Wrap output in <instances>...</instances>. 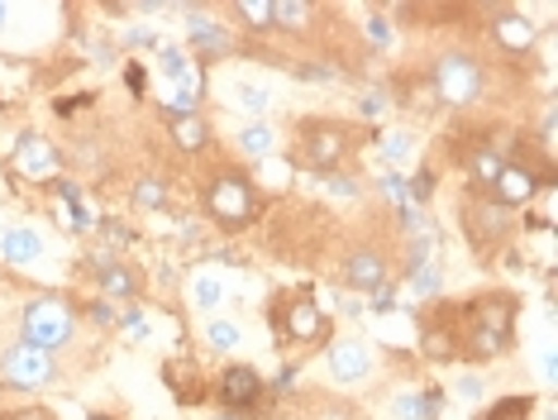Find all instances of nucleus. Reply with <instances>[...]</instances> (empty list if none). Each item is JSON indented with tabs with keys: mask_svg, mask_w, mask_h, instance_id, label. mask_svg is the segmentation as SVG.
Wrapping results in <instances>:
<instances>
[{
	"mask_svg": "<svg viewBox=\"0 0 558 420\" xmlns=\"http://www.w3.org/2000/svg\"><path fill=\"white\" fill-rule=\"evenodd\" d=\"M363 139L367 134L359 130V124H349V120L306 115V120L296 124V148H291V158H301L315 172H344V163L359 153Z\"/></svg>",
	"mask_w": 558,
	"mask_h": 420,
	"instance_id": "7ed1b4c3",
	"label": "nucleus"
},
{
	"mask_svg": "<svg viewBox=\"0 0 558 420\" xmlns=\"http://www.w3.org/2000/svg\"><path fill=\"white\" fill-rule=\"evenodd\" d=\"M492 38H497L506 53H530L535 48V20H525L520 10H497L492 15Z\"/></svg>",
	"mask_w": 558,
	"mask_h": 420,
	"instance_id": "2eb2a0df",
	"label": "nucleus"
},
{
	"mask_svg": "<svg viewBox=\"0 0 558 420\" xmlns=\"http://www.w3.org/2000/svg\"><path fill=\"white\" fill-rule=\"evenodd\" d=\"M329 191H335V196H359V182H353V177H329Z\"/></svg>",
	"mask_w": 558,
	"mask_h": 420,
	"instance_id": "2f4dec72",
	"label": "nucleus"
},
{
	"mask_svg": "<svg viewBox=\"0 0 558 420\" xmlns=\"http://www.w3.org/2000/svg\"><path fill=\"white\" fill-rule=\"evenodd\" d=\"M15 168H24V172H34V177H48L58 168V153H53V144H48L44 134H20V144H15Z\"/></svg>",
	"mask_w": 558,
	"mask_h": 420,
	"instance_id": "dca6fc26",
	"label": "nucleus"
},
{
	"mask_svg": "<svg viewBox=\"0 0 558 420\" xmlns=\"http://www.w3.org/2000/svg\"><path fill=\"white\" fill-rule=\"evenodd\" d=\"M172 144L182 148V153H206L210 148V124H206V115H177L172 120Z\"/></svg>",
	"mask_w": 558,
	"mask_h": 420,
	"instance_id": "a211bd4d",
	"label": "nucleus"
},
{
	"mask_svg": "<svg viewBox=\"0 0 558 420\" xmlns=\"http://www.w3.org/2000/svg\"><path fill=\"white\" fill-rule=\"evenodd\" d=\"M506 163H511V158H501L492 144H477L473 153H468V182H473L477 196H487V187L497 182V172L506 168Z\"/></svg>",
	"mask_w": 558,
	"mask_h": 420,
	"instance_id": "f3484780",
	"label": "nucleus"
},
{
	"mask_svg": "<svg viewBox=\"0 0 558 420\" xmlns=\"http://www.w3.org/2000/svg\"><path fill=\"white\" fill-rule=\"evenodd\" d=\"M92 420H120V416H92Z\"/></svg>",
	"mask_w": 558,
	"mask_h": 420,
	"instance_id": "a19ab883",
	"label": "nucleus"
},
{
	"mask_svg": "<svg viewBox=\"0 0 558 420\" xmlns=\"http://www.w3.org/2000/svg\"><path fill=\"white\" fill-rule=\"evenodd\" d=\"M383 153H387V158H405V153H411V139H405V134L387 139V144H383Z\"/></svg>",
	"mask_w": 558,
	"mask_h": 420,
	"instance_id": "473e14b6",
	"label": "nucleus"
},
{
	"mask_svg": "<svg viewBox=\"0 0 558 420\" xmlns=\"http://www.w3.org/2000/svg\"><path fill=\"white\" fill-rule=\"evenodd\" d=\"M77 305L62 301V297H34L29 305L20 311V339L34 344L44 353H58L77 339Z\"/></svg>",
	"mask_w": 558,
	"mask_h": 420,
	"instance_id": "20e7f679",
	"label": "nucleus"
},
{
	"mask_svg": "<svg viewBox=\"0 0 558 420\" xmlns=\"http://www.w3.org/2000/svg\"><path fill=\"white\" fill-rule=\"evenodd\" d=\"M0 253H5L10 263H34L44 253V239L34 235V229L15 225V229H5V235H0Z\"/></svg>",
	"mask_w": 558,
	"mask_h": 420,
	"instance_id": "6ab92c4d",
	"label": "nucleus"
},
{
	"mask_svg": "<svg viewBox=\"0 0 558 420\" xmlns=\"http://www.w3.org/2000/svg\"><path fill=\"white\" fill-rule=\"evenodd\" d=\"M439 283H444V267H439V259H429V263H421V267H411V297H415V301L435 297Z\"/></svg>",
	"mask_w": 558,
	"mask_h": 420,
	"instance_id": "5701e85b",
	"label": "nucleus"
},
{
	"mask_svg": "<svg viewBox=\"0 0 558 420\" xmlns=\"http://www.w3.org/2000/svg\"><path fill=\"white\" fill-rule=\"evenodd\" d=\"M86 321H96V325H116V305H110V301H92V305H86Z\"/></svg>",
	"mask_w": 558,
	"mask_h": 420,
	"instance_id": "c756f323",
	"label": "nucleus"
},
{
	"mask_svg": "<svg viewBox=\"0 0 558 420\" xmlns=\"http://www.w3.org/2000/svg\"><path fill=\"white\" fill-rule=\"evenodd\" d=\"M383 106H387L383 96H363V115H383Z\"/></svg>",
	"mask_w": 558,
	"mask_h": 420,
	"instance_id": "c9c22d12",
	"label": "nucleus"
},
{
	"mask_svg": "<svg viewBox=\"0 0 558 420\" xmlns=\"http://www.w3.org/2000/svg\"><path fill=\"white\" fill-rule=\"evenodd\" d=\"M215 420H248V416H239V411H225V416H215Z\"/></svg>",
	"mask_w": 558,
	"mask_h": 420,
	"instance_id": "58836bf2",
	"label": "nucleus"
},
{
	"mask_svg": "<svg viewBox=\"0 0 558 420\" xmlns=\"http://www.w3.org/2000/svg\"><path fill=\"white\" fill-rule=\"evenodd\" d=\"M201 211H206V220L215 229L239 235V229H248L263 215V191L244 168L230 163V168H215L206 182H201Z\"/></svg>",
	"mask_w": 558,
	"mask_h": 420,
	"instance_id": "f03ea898",
	"label": "nucleus"
},
{
	"mask_svg": "<svg viewBox=\"0 0 558 420\" xmlns=\"http://www.w3.org/2000/svg\"><path fill=\"white\" fill-rule=\"evenodd\" d=\"M215 397H220L225 411H239V416H244L248 406L263 401V377H258V368L230 363V368L220 373V387H215Z\"/></svg>",
	"mask_w": 558,
	"mask_h": 420,
	"instance_id": "f8f14e48",
	"label": "nucleus"
},
{
	"mask_svg": "<svg viewBox=\"0 0 558 420\" xmlns=\"http://www.w3.org/2000/svg\"><path fill=\"white\" fill-rule=\"evenodd\" d=\"M367 38H373V44H377V48H383V44H387V24H383V20H377V15H373V20H367Z\"/></svg>",
	"mask_w": 558,
	"mask_h": 420,
	"instance_id": "72a5a7b5",
	"label": "nucleus"
},
{
	"mask_svg": "<svg viewBox=\"0 0 558 420\" xmlns=\"http://www.w3.org/2000/svg\"><path fill=\"white\" fill-rule=\"evenodd\" d=\"M511 325H515V297L511 291H487V297L459 305V335H463L459 359H468V363L501 359L515 339Z\"/></svg>",
	"mask_w": 558,
	"mask_h": 420,
	"instance_id": "f257e3e1",
	"label": "nucleus"
},
{
	"mask_svg": "<svg viewBox=\"0 0 558 420\" xmlns=\"http://www.w3.org/2000/svg\"><path fill=\"white\" fill-rule=\"evenodd\" d=\"M268 315H272V325H277V339L296 344V349H306V344H320L329 335V315L315 305L311 291H287V297H277Z\"/></svg>",
	"mask_w": 558,
	"mask_h": 420,
	"instance_id": "423d86ee",
	"label": "nucleus"
},
{
	"mask_svg": "<svg viewBox=\"0 0 558 420\" xmlns=\"http://www.w3.org/2000/svg\"><path fill=\"white\" fill-rule=\"evenodd\" d=\"M48 382H58V359L34 344H5L0 349V387H15V392H39Z\"/></svg>",
	"mask_w": 558,
	"mask_h": 420,
	"instance_id": "6e6552de",
	"label": "nucleus"
},
{
	"mask_svg": "<svg viewBox=\"0 0 558 420\" xmlns=\"http://www.w3.org/2000/svg\"><path fill=\"white\" fill-rule=\"evenodd\" d=\"M5 15H10V5H5V0H0V29H5Z\"/></svg>",
	"mask_w": 558,
	"mask_h": 420,
	"instance_id": "ea45409f",
	"label": "nucleus"
},
{
	"mask_svg": "<svg viewBox=\"0 0 558 420\" xmlns=\"http://www.w3.org/2000/svg\"><path fill=\"white\" fill-rule=\"evenodd\" d=\"M429 86H435L439 106L449 110H463L473 106V100L482 96V86H487V68L463 53V48H449V53H439L435 62H429Z\"/></svg>",
	"mask_w": 558,
	"mask_h": 420,
	"instance_id": "39448f33",
	"label": "nucleus"
},
{
	"mask_svg": "<svg viewBox=\"0 0 558 420\" xmlns=\"http://www.w3.org/2000/svg\"><path fill=\"white\" fill-rule=\"evenodd\" d=\"M230 15H239V20L248 24V29L268 34V29H272V0H234Z\"/></svg>",
	"mask_w": 558,
	"mask_h": 420,
	"instance_id": "4be33fe9",
	"label": "nucleus"
},
{
	"mask_svg": "<svg viewBox=\"0 0 558 420\" xmlns=\"http://www.w3.org/2000/svg\"><path fill=\"white\" fill-rule=\"evenodd\" d=\"M124 325H130V335H148V325H144V315H124Z\"/></svg>",
	"mask_w": 558,
	"mask_h": 420,
	"instance_id": "f704fd0d",
	"label": "nucleus"
},
{
	"mask_svg": "<svg viewBox=\"0 0 558 420\" xmlns=\"http://www.w3.org/2000/svg\"><path fill=\"white\" fill-rule=\"evenodd\" d=\"M130 201H134V211H162V206H168V187H162V177L144 172V177L134 182Z\"/></svg>",
	"mask_w": 558,
	"mask_h": 420,
	"instance_id": "412c9836",
	"label": "nucleus"
},
{
	"mask_svg": "<svg viewBox=\"0 0 558 420\" xmlns=\"http://www.w3.org/2000/svg\"><path fill=\"white\" fill-rule=\"evenodd\" d=\"M325 368L335 382H363L373 373V353H367L363 339H335L325 349Z\"/></svg>",
	"mask_w": 558,
	"mask_h": 420,
	"instance_id": "4468645a",
	"label": "nucleus"
},
{
	"mask_svg": "<svg viewBox=\"0 0 558 420\" xmlns=\"http://www.w3.org/2000/svg\"><path fill=\"white\" fill-rule=\"evenodd\" d=\"M239 106L244 110H268V92H258V86H239Z\"/></svg>",
	"mask_w": 558,
	"mask_h": 420,
	"instance_id": "bb28decb",
	"label": "nucleus"
},
{
	"mask_svg": "<svg viewBox=\"0 0 558 420\" xmlns=\"http://www.w3.org/2000/svg\"><path fill=\"white\" fill-rule=\"evenodd\" d=\"M92 267H96V287L106 301H134L138 291H144V273L130 263H120L116 253H100Z\"/></svg>",
	"mask_w": 558,
	"mask_h": 420,
	"instance_id": "ddd939ff",
	"label": "nucleus"
},
{
	"mask_svg": "<svg viewBox=\"0 0 558 420\" xmlns=\"http://www.w3.org/2000/svg\"><path fill=\"white\" fill-rule=\"evenodd\" d=\"M0 401H5V387H0Z\"/></svg>",
	"mask_w": 558,
	"mask_h": 420,
	"instance_id": "79ce46f5",
	"label": "nucleus"
},
{
	"mask_svg": "<svg viewBox=\"0 0 558 420\" xmlns=\"http://www.w3.org/2000/svg\"><path fill=\"white\" fill-rule=\"evenodd\" d=\"M459 392H463V397H482V382H477V377H463Z\"/></svg>",
	"mask_w": 558,
	"mask_h": 420,
	"instance_id": "e433bc0d",
	"label": "nucleus"
},
{
	"mask_svg": "<svg viewBox=\"0 0 558 420\" xmlns=\"http://www.w3.org/2000/svg\"><path fill=\"white\" fill-rule=\"evenodd\" d=\"M339 283L349 291H359V297H383L391 287V253L377 249V244L349 249L344 263H339Z\"/></svg>",
	"mask_w": 558,
	"mask_h": 420,
	"instance_id": "1a4fd4ad",
	"label": "nucleus"
},
{
	"mask_svg": "<svg viewBox=\"0 0 558 420\" xmlns=\"http://www.w3.org/2000/svg\"><path fill=\"white\" fill-rule=\"evenodd\" d=\"M544 182H549V177L535 172L530 163H506V168L497 172V182L487 187V201L492 206H501V211H525L530 201L539 196Z\"/></svg>",
	"mask_w": 558,
	"mask_h": 420,
	"instance_id": "9b49d317",
	"label": "nucleus"
},
{
	"mask_svg": "<svg viewBox=\"0 0 558 420\" xmlns=\"http://www.w3.org/2000/svg\"><path fill=\"white\" fill-rule=\"evenodd\" d=\"M206 344L210 349H225V353L239 349V325L234 321H210L206 325Z\"/></svg>",
	"mask_w": 558,
	"mask_h": 420,
	"instance_id": "a878e982",
	"label": "nucleus"
},
{
	"mask_svg": "<svg viewBox=\"0 0 558 420\" xmlns=\"http://www.w3.org/2000/svg\"><path fill=\"white\" fill-rule=\"evenodd\" d=\"M0 420H53L48 406H15V411H0Z\"/></svg>",
	"mask_w": 558,
	"mask_h": 420,
	"instance_id": "cd10ccee",
	"label": "nucleus"
},
{
	"mask_svg": "<svg viewBox=\"0 0 558 420\" xmlns=\"http://www.w3.org/2000/svg\"><path fill=\"white\" fill-rule=\"evenodd\" d=\"M463 349L459 335V305H435V311L421 321V353L429 363H453Z\"/></svg>",
	"mask_w": 558,
	"mask_h": 420,
	"instance_id": "9d476101",
	"label": "nucleus"
},
{
	"mask_svg": "<svg viewBox=\"0 0 558 420\" xmlns=\"http://www.w3.org/2000/svg\"><path fill=\"white\" fill-rule=\"evenodd\" d=\"M239 148H244V153H258V158H263V153L277 148V134H272L263 120H253V124H244V130H239Z\"/></svg>",
	"mask_w": 558,
	"mask_h": 420,
	"instance_id": "b1692460",
	"label": "nucleus"
},
{
	"mask_svg": "<svg viewBox=\"0 0 558 420\" xmlns=\"http://www.w3.org/2000/svg\"><path fill=\"white\" fill-rule=\"evenodd\" d=\"M220 283H215V277H196V301L201 305H215V301H220Z\"/></svg>",
	"mask_w": 558,
	"mask_h": 420,
	"instance_id": "c85d7f7f",
	"label": "nucleus"
},
{
	"mask_svg": "<svg viewBox=\"0 0 558 420\" xmlns=\"http://www.w3.org/2000/svg\"><path fill=\"white\" fill-rule=\"evenodd\" d=\"M530 411H535V397H501V406L477 411L473 420H530Z\"/></svg>",
	"mask_w": 558,
	"mask_h": 420,
	"instance_id": "393cba45",
	"label": "nucleus"
},
{
	"mask_svg": "<svg viewBox=\"0 0 558 420\" xmlns=\"http://www.w3.org/2000/svg\"><path fill=\"white\" fill-rule=\"evenodd\" d=\"M186 29H192V44L201 48V53H225V48H230V34H225L215 20L192 15V20H186Z\"/></svg>",
	"mask_w": 558,
	"mask_h": 420,
	"instance_id": "aec40b11",
	"label": "nucleus"
},
{
	"mask_svg": "<svg viewBox=\"0 0 558 420\" xmlns=\"http://www.w3.org/2000/svg\"><path fill=\"white\" fill-rule=\"evenodd\" d=\"M130 86H134V92H144V86H148V76H144V68H130Z\"/></svg>",
	"mask_w": 558,
	"mask_h": 420,
	"instance_id": "4c0bfd02",
	"label": "nucleus"
},
{
	"mask_svg": "<svg viewBox=\"0 0 558 420\" xmlns=\"http://www.w3.org/2000/svg\"><path fill=\"white\" fill-rule=\"evenodd\" d=\"M162 68H168L172 76H186V53L182 48H162Z\"/></svg>",
	"mask_w": 558,
	"mask_h": 420,
	"instance_id": "7c9ffc66",
	"label": "nucleus"
},
{
	"mask_svg": "<svg viewBox=\"0 0 558 420\" xmlns=\"http://www.w3.org/2000/svg\"><path fill=\"white\" fill-rule=\"evenodd\" d=\"M459 225H463V235H468V244H473L477 259H492V253L511 239L515 215L501 211V206H492L487 196H468L463 211H459Z\"/></svg>",
	"mask_w": 558,
	"mask_h": 420,
	"instance_id": "0eeeda50",
	"label": "nucleus"
}]
</instances>
